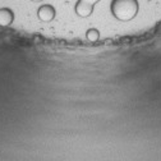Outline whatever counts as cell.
I'll return each mask as SVG.
<instances>
[{
    "instance_id": "2",
    "label": "cell",
    "mask_w": 161,
    "mask_h": 161,
    "mask_svg": "<svg viewBox=\"0 0 161 161\" xmlns=\"http://www.w3.org/2000/svg\"><path fill=\"white\" fill-rule=\"evenodd\" d=\"M37 15L42 22H50L55 17V9L51 5H47V4L42 5V7H40V9L37 12Z\"/></svg>"
},
{
    "instance_id": "4",
    "label": "cell",
    "mask_w": 161,
    "mask_h": 161,
    "mask_svg": "<svg viewBox=\"0 0 161 161\" xmlns=\"http://www.w3.org/2000/svg\"><path fill=\"white\" fill-rule=\"evenodd\" d=\"M13 19H14V15L10 9H8V8L0 9V26L2 27L10 26L13 23Z\"/></svg>"
},
{
    "instance_id": "6",
    "label": "cell",
    "mask_w": 161,
    "mask_h": 161,
    "mask_svg": "<svg viewBox=\"0 0 161 161\" xmlns=\"http://www.w3.org/2000/svg\"><path fill=\"white\" fill-rule=\"evenodd\" d=\"M82 2H86V3H90V4H96L97 2H100V0H82Z\"/></svg>"
},
{
    "instance_id": "7",
    "label": "cell",
    "mask_w": 161,
    "mask_h": 161,
    "mask_svg": "<svg viewBox=\"0 0 161 161\" xmlns=\"http://www.w3.org/2000/svg\"><path fill=\"white\" fill-rule=\"evenodd\" d=\"M32 2H41V0H32Z\"/></svg>"
},
{
    "instance_id": "5",
    "label": "cell",
    "mask_w": 161,
    "mask_h": 161,
    "mask_svg": "<svg viewBox=\"0 0 161 161\" xmlns=\"http://www.w3.org/2000/svg\"><path fill=\"white\" fill-rule=\"evenodd\" d=\"M86 36H87V38L90 40V41H97V40H98V37H100V35H98V31H97V30H93V28L88 30Z\"/></svg>"
},
{
    "instance_id": "3",
    "label": "cell",
    "mask_w": 161,
    "mask_h": 161,
    "mask_svg": "<svg viewBox=\"0 0 161 161\" xmlns=\"http://www.w3.org/2000/svg\"><path fill=\"white\" fill-rule=\"evenodd\" d=\"M93 12V4H90V3H86V2H82L79 0L75 5V13L79 15V17H88L91 15Z\"/></svg>"
},
{
    "instance_id": "1",
    "label": "cell",
    "mask_w": 161,
    "mask_h": 161,
    "mask_svg": "<svg viewBox=\"0 0 161 161\" xmlns=\"http://www.w3.org/2000/svg\"><path fill=\"white\" fill-rule=\"evenodd\" d=\"M138 12L137 0H113L111 13L119 21H130Z\"/></svg>"
}]
</instances>
